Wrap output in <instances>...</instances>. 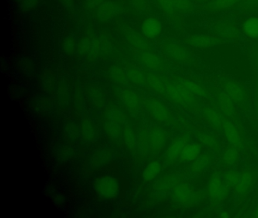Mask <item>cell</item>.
<instances>
[{
    "label": "cell",
    "mask_w": 258,
    "mask_h": 218,
    "mask_svg": "<svg viewBox=\"0 0 258 218\" xmlns=\"http://www.w3.org/2000/svg\"><path fill=\"white\" fill-rule=\"evenodd\" d=\"M118 180L114 176H101L96 179L94 189L99 197L104 199H111L115 197L119 192Z\"/></svg>",
    "instance_id": "obj_1"
},
{
    "label": "cell",
    "mask_w": 258,
    "mask_h": 218,
    "mask_svg": "<svg viewBox=\"0 0 258 218\" xmlns=\"http://www.w3.org/2000/svg\"><path fill=\"white\" fill-rule=\"evenodd\" d=\"M224 183L225 182L218 174L212 175L208 180V196L215 205L223 202L227 196V189Z\"/></svg>",
    "instance_id": "obj_2"
},
{
    "label": "cell",
    "mask_w": 258,
    "mask_h": 218,
    "mask_svg": "<svg viewBox=\"0 0 258 218\" xmlns=\"http://www.w3.org/2000/svg\"><path fill=\"white\" fill-rule=\"evenodd\" d=\"M223 40L218 36L211 34H195L188 36L187 44L195 48H205L222 44Z\"/></svg>",
    "instance_id": "obj_3"
},
{
    "label": "cell",
    "mask_w": 258,
    "mask_h": 218,
    "mask_svg": "<svg viewBox=\"0 0 258 218\" xmlns=\"http://www.w3.org/2000/svg\"><path fill=\"white\" fill-rule=\"evenodd\" d=\"M173 198L179 203L185 205H192L198 200V195L196 192L186 185H180L174 188Z\"/></svg>",
    "instance_id": "obj_4"
},
{
    "label": "cell",
    "mask_w": 258,
    "mask_h": 218,
    "mask_svg": "<svg viewBox=\"0 0 258 218\" xmlns=\"http://www.w3.org/2000/svg\"><path fill=\"white\" fill-rule=\"evenodd\" d=\"M213 32L222 40H233L237 38L239 30L236 24L231 21H224L217 23L213 26Z\"/></svg>",
    "instance_id": "obj_5"
},
{
    "label": "cell",
    "mask_w": 258,
    "mask_h": 218,
    "mask_svg": "<svg viewBox=\"0 0 258 218\" xmlns=\"http://www.w3.org/2000/svg\"><path fill=\"white\" fill-rule=\"evenodd\" d=\"M166 53L174 61L183 63L190 62L192 60V54L183 45L177 43H170L165 46Z\"/></svg>",
    "instance_id": "obj_6"
},
{
    "label": "cell",
    "mask_w": 258,
    "mask_h": 218,
    "mask_svg": "<svg viewBox=\"0 0 258 218\" xmlns=\"http://www.w3.org/2000/svg\"><path fill=\"white\" fill-rule=\"evenodd\" d=\"M120 6L115 2H103L98 8L97 16L101 21H110L120 13Z\"/></svg>",
    "instance_id": "obj_7"
},
{
    "label": "cell",
    "mask_w": 258,
    "mask_h": 218,
    "mask_svg": "<svg viewBox=\"0 0 258 218\" xmlns=\"http://www.w3.org/2000/svg\"><path fill=\"white\" fill-rule=\"evenodd\" d=\"M162 31V24L156 18H147L142 25V31L144 36L151 39L159 37Z\"/></svg>",
    "instance_id": "obj_8"
},
{
    "label": "cell",
    "mask_w": 258,
    "mask_h": 218,
    "mask_svg": "<svg viewBox=\"0 0 258 218\" xmlns=\"http://www.w3.org/2000/svg\"><path fill=\"white\" fill-rule=\"evenodd\" d=\"M148 110L156 120L161 121H167L171 116L167 107L158 100H151L148 102Z\"/></svg>",
    "instance_id": "obj_9"
},
{
    "label": "cell",
    "mask_w": 258,
    "mask_h": 218,
    "mask_svg": "<svg viewBox=\"0 0 258 218\" xmlns=\"http://www.w3.org/2000/svg\"><path fill=\"white\" fill-rule=\"evenodd\" d=\"M241 30L246 38L251 40L258 39V17L247 18L242 23Z\"/></svg>",
    "instance_id": "obj_10"
},
{
    "label": "cell",
    "mask_w": 258,
    "mask_h": 218,
    "mask_svg": "<svg viewBox=\"0 0 258 218\" xmlns=\"http://www.w3.org/2000/svg\"><path fill=\"white\" fill-rule=\"evenodd\" d=\"M254 183V176L251 172H246L240 173L237 184L234 188V190L239 196L245 195L250 190Z\"/></svg>",
    "instance_id": "obj_11"
},
{
    "label": "cell",
    "mask_w": 258,
    "mask_h": 218,
    "mask_svg": "<svg viewBox=\"0 0 258 218\" xmlns=\"http://www.w3.org/2000/svg\"><path fill=\"white\" fill-rule=\"evenodd\" d=\"M223 87L224 90L232 100L241 102L245 99V91L236 83L233 81H226L224 83Z\"/></svg>",
    "instance_id": "obj_12"
},
{
    "label": "cell",
    "mask_w": 258,
    "mask_h": 218,
    "mask_svg": "<svg viewBox=\"0 0 258 218\" xmlns=\"http://www.w3.org/2000/svg\"><path fill=\"white\" fill-rule=\"evenodd\" d=\"M222 130L226 135L229 143L234 146H239L240 145L241 137L239 132L235 127L227 120H224Z\"/></svg>",
    "instance_id": "obj_13"
},
{
    "label": "cell",
    "mask_w": 258,
    "mask_h": 218,
    "mask_svg": "<svg viewBox=\"0 0 258 218\" xmlns=\"http://www.w3.org/2000/svg\"><path fill=\"white\" fill-rule=\"evenodd\" d=\"M150 145L156 150H160L164 147L167 140V135L163 130L160 128H154L148 136Z\"/></svg>",
    "instance_id": "obj_14"
},
{
    "label": "cell",
    "mask_w": 258,
    "mask_h": 218,
    "mask_svg": "<svg viewBox=\"0 0 258 218\" xmlns=\"http://www.w3.org/2000/svg\"><path fill=\"white\" fill-rule=\"evenodd\" d=\"M187 142H188V139L186 138H181L171 143L166 153L167 159L170 161H174L178 159L179 157H181L184 147L188 144Z\"/></svg>",
    "instance_id": "obj_15"
},
{
    "label": "cell",
    "mask_w": 258,
    "mask_h": 218,
    "mask_svg": "<svg viewBox=\"0 0 258 218\" xmlns=\"http://www.w3.org/2000/svg\"><path fill=\"white\" fill-rule=\"evenodd\" d=\"M201 150V145L198 143L187 144L180 158L184 162H193L199 156Z\"/></svg>",
    "instance_id": "obj_16"
},
{
    "label": "cell",
    "mask_w": 258,
    "mask_h": 218,
    "mask_svg": "<svg viewBox=\"0 0 258 218\" xmlns=\"http://www.w3.org/2000/svg\"><path fill=\"white\" fill-rule=\"evenodd\" d=\"M161 170H162V165L161 162H158V161L151 162L146 167L143 171V178L144 180L150 182L155 179L160 174Z\"/></svg>",
    "instance_id": "obj_17"
},
{
    "label": "cell",
    "mask_w": 258,
    "mask_h": 218,
    "mask_svg": "<svg viewBox=\"0 0 258 218\" xmlns=\"http://www.w3.org/2000/svg\"><path fill=\"white\" fill-rule=\"evenodd\" d=\"M211 157L209 155H199L193 161L191 169L194 173H199L202 172L211 163Z\"/></svg>",
    "instance_id": "obj_18"
},
{
    "label": "cell",
    "mask_w": 258,
    "mask_h": 218,
    "mask_svg": "<svg viewBox=\"0 0 258 218\" xmlns=\"http://www.w3.org/2000/svg\"><path fill=\"white\" fill-rule=\"evenodd\" d=\"M141 62L146 66L151 69H158L161 66V59L154 54L150 52H145L142 55Z\"/></svg>",
    "instance_id": "obj_19"
},
{
    "label": "cell",
    "mask_w": 258,
    "mask_h": 218,
    "mask_svg": "<svg viewBox=\"0 0 258 218\" xmlns=\"http://www.w3.org/2000/svg\"><path fill=\"white\" fill-rule=\"evenodd\" d=\"M205 117L207 121H209L210 124L216 128H222V124L225 120V118H222L219 113L212 110L211 108H208L205 111Z\"/></svg>",
    "instance_id": "obj_20"
},
{
    "label": "cell",
    "mask_w": 258,
    "mask_h": 218,
    "mask_svg": "<svg viewBox=\"0 0 258 218\" xmlns=\"http://www.w3.org/2000/svg\"><path fill=\"white\" fill-rule=\"evenodd\" d=\"M82 133L84 138L88 140H93L96 135V129L93 122L89 121H83L81 126Z\"/></svg>",
    "instance_id": "obj_21"
},
{
    "label": "cell",
    "mask_w": 258,
    "mask_h": 218,
    "mask_svg": "<svg viewBox=\"0 0 258 218\" xmlns=\"http://www.w3.org/2000/svg\"><path fill=\"white\" fill-rule=\"evenodd\" d=\"M239 0H213L209 4L210 8L215 10L226 9L234 6Z\"/></svg>",
    "instance_id": "obj_22"
},
{
    "label": "cell",
    "mask_w": 258,
    "mask_h": 218,
    "mask_svg": "<svg viewBox=\"0 0 258 218\" xmlns=\"http://www.w3.org/2000/svg\"><path fill=\"white\" fill-rule=\"evenodd\" d=\"M120 99L123 101V103L130 107L137 106L139 104L137 95L130 90H125L121 92Z\"/></svg>",
    "instance_id": "obj_23"
},
{
    "label": "cell",
    "mask_w": 258,
    "mask_h": 218,
    "mask_svg": "<svg viewBox=\"0 0 258 218\" xmlns=\"http://www.w3.org/2000/svg\"><path fill=\"white\" fill-rule=\"evenodd\" d=\"M127 78L129 80L136 83V84H142L146 82V78L141 71L135 68H130L126 71Z\"/></svg>",
    "instance_id": "obj_24"
},
{
    "label": "cell",
    "mask_w": 258,
    "mask_h": 218,
    "mask_svg": "<svg viewBox=\"0 0 258 218\" xmlns=\"http://www.w3.org/2000/svg\"><path fill=\"white\" fill-rule=\"evenodd\" d=\"M106 130L108 134L112 137L118 138L121 135V128L117 121H109L106 125Z\"/></svg>",
    "instance_id": "obj_25"
},
{
    "label": "cell",
    "mask_w": 258,
    "mask_h": 218,
    "mask_svg": "<svg viewBox=\"0 0 258 218\" xmlns=\"http://www.w3.org/2000/svg\"><path fill=\"white\" fill-rule=\"evenodd\" d=\"M148 84L151 87H152L154 90L157 92H162L165 89L166 87L164 85V82L161 81L158 77L154 76V75H149L147 78Z\"/></svg>",
    "instance_id": "obj_26"
},
{
    "label": "cell",
    "mask_w": 258,
    "mask_h": 218,
    "mask_svg": "<svg viewBox=\"0 0 258 218\" xmlns=\"http://www.w3.org/2000/svg\"><path fill=\"white\" fill-rule=\"evenodd\" d=\"M109 155L106 153L105 151H98L94 155H93V165L96 166H102V165H106V162L109 161Z\"/></svg>",
    "instance_id": "obj_27"
},
{
    "label": "cell",
    "mask_w": 258,
    "mask_h": 218,
    "mask_svg": "<svg viewBox=\"0 0 258 218\" xmlns=\"http://www.w3.org/2000/svg\"><path fill=\"white\" fill-rule=\"evenodd\" d=\"M110 75L111 78L117 82L124 83L129 80L126 72H123L120 68H117V67H113L111 69Z\"/></svg>",
    "instance_id": "obj_28"
},
{
    "label": "cell",
    "mask_w": 258,
    "mask_h": 218,
    "mask_svg": "<svg viewBox=\"0 0 258 218\" xmlns=\"http://www.w3.org/2000/svg\"><path fill=\"white\" fill-rule=\"evenodd\" d=\"M240 173L236 171H231L227 172L225 176V183L229 186V187L234 189L235 186L237 184L238 179H239Z\"/></svg>",
    "instance_id": "obj_29"
},
{
    "label": "cell",
    "mask_w": 258,
    "mask_h": 218,
    "mask_svg": "<svg viewBox=\"0 0 258 218\" xmlns=\"http://www.w3.org/2000/svg\"><path fill=\"white\" fill-rule=\"evenodd\" d=\"M220 104H221L222 108H223V110L226 112V113H230L232 112L233 109V105L232 104V99H230V97L228 96L227 94L225 95H221L219 96Z\"/></svg>",
    "instance_id": "obj_30"
},
{
    "label": "cell",
    "mask_w": 258,
    "mask_h": 218,
    "mask_svg": "<svg viewBox=\"0 0 258 218\" xmlns=\"http://www.w3.org/2000/svg\"><path fill=\"white\" fill-rule=\"evenodd\" d=\"M123 136H124V140H125L127 145L131 147H134L136 145V142H137V138L136 135L134 134L133 130L130 128H126L124 131H123Z\"/></svg>",
    "instance_id": "obj_31"
},
{
    "label": "cell",
    "mask_w": 258,
    "mask_h": 218,
    "mask_svg": "<svg viewBox=\"0 0 258 218\" xmlns=\"http://www.w3.org/2000/svg\"><path fill=\"white\" fill-rule=\"evenodd\" d=\"M200 140L208 147L210 146V148H213V149H216V147L218 146L217 139L210 135H203L200 138Z\"/></svg>",
    "instance_id": "obj_32"
},
{
    "label": "cell",
    "mask_w": 258,
    "mask_h": 218,
    "mask_svg": "<svg viewBox=\"0 0 258 218\" xmlns=\"http://www.w3.org/2000/svg\"><path fill=\"white\" fill-rule=\"evenodd\" d=\"M76 48V41L74 38H69L64 42V48L67 52L72 53L74 52Z\"/></svg>",
    "instance_id": "obj_33"
},
{
    "label": "cell",
    "mask_w": 258,
    "mask_h": 218,
    "mask_svg": "<svg viewBox=\"0 0 258 218\" xmlns=\"http://www.w3.org/2000/svg\"><path fill=\"white\" fill-rule=\"evenodd\" d=\"M103 3V0H87V5L89 8H94Z\"/></svg>",
    "instance_id": "obj_34"
},
{
    "label": "cell",
    "mask_w": 258,
    "mask_h": 218,
    "mask_svg": "<svg viewBox=\"0 0 258 218\" xmlns=\"http://www.w3.org/2000/svg\"><path fill=\"white\" fill-rule=\"evenodd\" d=\"M255 215H256L257 218H258V205H257L256 211H255Z\"/></svg>",
    "instance_id": "obj_35"
},
{
    "label": "cell",
    "mask_w": 258,
    "mask_h": 218,
    "mask_svg": "<svg viewBox=\"0 0 258 218\" xmlns=\"http://www.w3.org/2000/svg\"><path fill=\"white\" fill-rule=\"evenodd\" d=\"M19 1H21V0H19Z\"/></svg>",
    "instance_id": "obj_36"
}]
</instances>
